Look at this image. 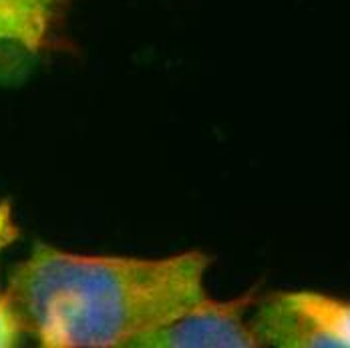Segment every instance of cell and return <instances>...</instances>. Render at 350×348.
<instances>
[{"label":"cell","mask_w":350,"mask_h":348,"mask_svg":"<svg viewBox=\"0 0 350 348\" xmlns=\"http://www.w3.org/2000/svg\"><path fill=\"white\" fill-rule=\"evenodd\" d=\"M210 254H81L35 242L6 292L42 348H141L208 294Z\"/></svg>","instance_id":"cell-1"},{"label":"cell","mask_w":350,"mask_h":348,"mask_svg":"<svg viewBox=\"0 0 350 348\" xmlns=\"http://www.w3.org/2000/svg\"><path fill=\"white\" fill-rule=\"evenodd\" d=\"M250 316L260 347L350 348V300L318 290L258 296Z\"/></svg>","instance_id":"cell-2"},{"label":"cell","mask_w":350,"mask_h":348,"mask_svg":"<svg viewBox=\"0 0 350 348\" xmlns=\"http://www.w3.org/2000/svg\"><path fill=\"white\" fill-rule=\"evenodd\" d=\"M77 0H0V85L25 83L55 57L75 55L69 16Z\"/></svg>","instance_id":"cell-3"},{"label":"cell","mask_w":350,"mask_h":348,"mask_svg":"<svg viewBox=\"0 0 350 348\" xmlns=\"http://www.w3.org/2000/svg\"><path fill=\"white\" fill-rule=\"evenodd\" d=\"M258 288L232 300L206 296L191 310L147 338L141 348H256L258 338L250 312L258 300Z\"/></svg>","instance_id":"cell-4"},{"label":"cell","mask_w":350,"mask_h":348,"mask_svg":"<svg viewBox=\"0 0 350 348\" xmlns=\"http://www.w3.org/2000/svg\"><path fill=\"white\" fill-rule=\"evenodd\" d=\"M21 226L16 222V211L10 198L0 200V258L8 247L18 242ZM27 340L21 318L14 310L6 286H0V348H16Z\"/></svg>","instance_id":"cell-5"}]
</instances>
